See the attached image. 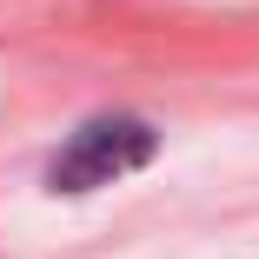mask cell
I'll return each mask as SVG.
<instances>
[{
	"label": "cell",
	"instance_id": "cell-1",
	"mask_svg": "<svg viewBox=\"0 0 259 259\" xmlns=\"http://www.w3.org/2000/svg\"><path fill=\"white\" fill-rule=\"evenodd\" d=\"M153 153V133L140 120H93L67 140V153L54 160V193H93V186H113L120 173H133Z\"/></svg>",
	"mask_w": 259,
	"mask_h": 259
}]
</instances>
